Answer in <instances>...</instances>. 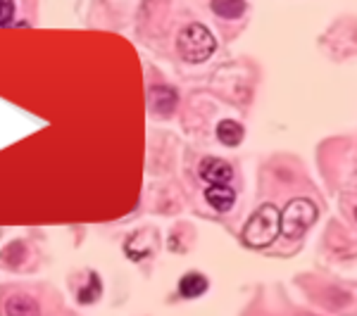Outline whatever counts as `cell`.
<instances>
[{
    "label": "cell",
    "mask_w": 357,
    "mask_h": 316,
    "mask_svg": "<svg viewBox=\"0 0 357 316\" xmlns=\"http://www.w3.org/2000/svg\"><path fill=\"white\" fill-rule=\"evenodd\" d=\"M355 219H357V207H355Z\"/></svg>",
    "instance_id": "obj_15"
},
{
    "label": "cell",
    "mask_w": 357,
    "mask_h": 316,
    "mask_svg": "<svg viewBox=\"0 0 357 316\" xmlns=\"http://www.w3.org/2000/svg\"><path fill=\"white\" fill-rule=\"evenodd\" d=\"M215 134H217V141H220L222 145L238 148L245 138V129H243V124H238L236 119H222V122L217 124Z\"/></svg>",
    "instance_id": "obj_11"
},
{
    "label": "cell",
    "mask_w": 357,
    "mask_h": 316,
    "mask_svg": "<svg viewBox=\"0 0 357 316\" xmlns=\"http://www.w3.org/2000/svg\"><path fill=\"white\" fill-rule=\"evenodd\" d=\"M15 17V0H0V26H8Z\"/></svg>",
    "instance_id": "obj_14"
},
{
    "label": "cell",
    "mask_w": 357,
    "mask_h": 316,
    "mask_svg": "<svg viewBox=\"0 0 357 316\" xmlns=\"http://www.w3.org/2000/svg\"><path fill=\"white\" fill-rule=\"evenodd\" d=\"M26 260H29V248H26V243H22V240H13V243H8L3 250H0V262H3L8 269L24 267Z\"/></svg>",
    "instance_id": "obj_12"
},
{
    "label": "cell",
    "mask_w": 357,
    "mask_h": 316,
    "mask_svg": "<svg viewBox=\"0 0 357 316\" xmlns=\"http://www.w3.org/2000/svg\"><path fill=\"white\" fill-rule=\"evenodd\" d=\"M281 233V212L272 203L257 207L255 214L243 226V243L252 250H262L272 245Z\"/></svg>",
    "instance_id": "obj_2"
},
{
    "label": "cell",
    "mask_w": 357,
    "mask_h": 316,
    "mask_svg": "<svg viewBox=\"0 0 357 316\" xmlns=\"http://www.w3.org/2000/svg\"><path fill=\"white\" fill-rule=\"evenodd\" d=\"M210 8L217 17L234 22V19H241V17L245 15L248 3L245 0H210Z\"/></svg>",
    "instance_id": "obj_13"
},
{
    "label": "cell",
    "mask_w": 357,
    "mask_h": 316,
    "mask_svg": "<svg viewBox=\"0 0 357 316\" xmlns=\"http://www.w3.org/2000/svg\"><path fill=\"white\" fill-rule=\"evenodd\" d=\"M207 288H210V281L200 271H188L178 281V295H181L183 300H195V297L205 295Z\"/></svg>",
    "instance_id": "obj_8"
},
{
    "label": "cell",
    "mask_w": 357,
    "mask_h": 316,
    "mask_svg": "<svg viewBox=\"0 0 357 316\" xmlns=\"http://www.w3.org/2000/svg\"><path fill=\"white\" fill-rule=\"evenodd\" d=\"M205 200L207 205L212 207V210L217 212H231L234 205H236V191L229 186H207L205 191Z\"/></svg>",
    "instance_id": "obj_9"
},
{
    "label": "cell",
    "mask_w": 357,
    "mask_h": 316,
    "mask_svg": "<svg viewBox=\"0 0 357 316\" xmlns=\"http://www.w3.org/2000/svg\"><path fill=\"white\" fill-rule=\"evenodd\" d=\"M317 216H319V207H317L310 198H293L286 210L281 212V233L286 238L296 240L303 238L305 231L314 226Z\"/></svg>",
    "instance_id": "obj_3"
},
{
    "label": "cell",
    "mask_w": 357,
    "mask_h": 316,
    "mask_svg": "<svg viewBox=\"0 0 357 316\" xmlns=\"http://www.w3.org/2000/svg\"><path fill=\"white\" fill-rule=\"evenodd\" d=\"M148 100L158 117H172L178 107V90L167 84H155L148 88Z\"/></svg>",
    "instance_id": "obj_5"
},
{
    "label": "cell",
    "mask_w": 357,
    "mask_h": 316,
    "mask_svg": "<svg viewBox=\"0 0 357 316\" xmlns=\"http://www.w3.org/2000/svg\"><path fill=\"white\" fill-rule=\"evenodd\" d=\"M198 176L207 186H229L234 181V166L222 157H205L198 164Z\"/></svg>",
    "instance_id": "obj_4"
},
{
    "label": "cell",
    "mask_w": 357,
    "mask_h": 316,
    "mask_svg": "<svg viewBox=\"0 0 357 316\" xmlns=\"http://www.w3.org/2000/svg\"><path fill=\"white\" fill-rule=\"evenodd\" d=\"M77 302L79 304H96L102 295V281L96 271H86L84 274V283L77 285Z\"/></svg>",
    "instance_id": "obj_10"
},
{
    "label": "cell",
    "mask_w": 357,
    "mask_h": 316,
    "mask_svg": "<svg viewBox=\"0 0 357 316\" xmlns=\"http://www.w3.org/2000/svg\"><path fill=\"white\" fill-rule=\"evenodd\" d=\"M124 252L131 262H141L146 257H151L155 252V235H146V231L131 235L124 243Z\"/></svg>",
    "instance_id": "obj_7"
},
{
    "label": "cell",
    "mask_w": 357,
    "mask_h": 316,
    "mask_svg": "<svg viewBox=\"0 0 357 316\" xmlns=\"http://www.w3.org/2000/svg\"><path fill=\"white\" fill-rule=\"evenodd\" d=\"M5 316H41V304L29 292H15L3 304Z\"/></svg>",
    "instance_id": "obj_6"
},
{
    "label": "cell",
    "mask_w": 357,
    "mask_h": 316,
    "mask_svg": "<svg viewBox=\"0 0 357 316\" xmlns=\"http://www.w3.org/2000/svg\"><path fill=\"white\" fill-rule=\"evenodd\" d=\"M217 50V38L205 24L193 22L176 33V53L188 65H203Z\"/></svg>",
    "instance_id": "obj_1"
}]
</instances>
